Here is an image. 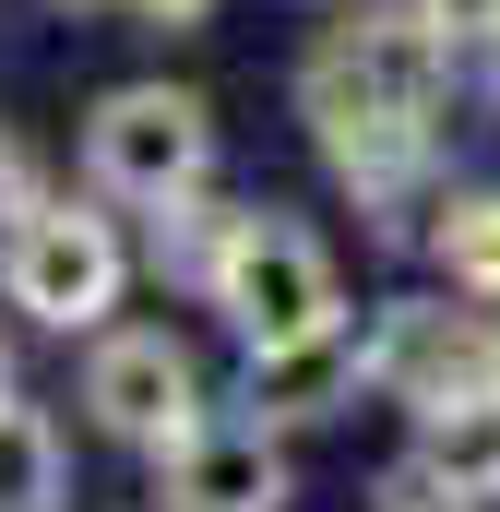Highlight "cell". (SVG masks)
I'll list each match as a JSON object with an SVG mask.
<instances>
[{
    "label": "cell",
    "instance_id": "cell-13",
    "mask_svg": "<svg viewBox=\"0 0 500 512\" xmlns=\"http://www.w3.org/2000/svg\"><path fill=\"white\" fill-rule=\"evenodd\" d=\"M417 12H429L453 48H465V36H500V0H417Z\"/></svg>",
    "mask_w": 500,
    "mask_h": 512
},
{
    "label": "cell",
    "instance_id": "cell-9",
    "mask_svg": "<svg viewBox=\"0 0 500 512\" xmlns=\"http://www.w3.org/2000/svg\"><path fill=\"white\" fill-rule=\"evenodd\" d=\"M60 477H72L60 465V429L0 393V512H60Z\"/></svg>",
    "mask_w": 500,
    "mask_h": 512
},
{
    "label": "cell",
    "instance_id": "cell-5",
    "mask_svg": "<svg viewBox=\"0 0 500 512\" xmlns=\"http://www.w3.org/2000/svg\"><path fill=\"white\" fill-rule=\"evenodd\" d=\"M370 382L405 393V405H441V393H477L500 382V322H477V310H381L370 334Z\"/></svg>",
    "mask_w": 500,
    "mask_h": 512
},
{
    "label": "cell",
    "instance_id": "cell-12",
    "mask_svg": "<svg viewBox=\"0 0 500 512\" xmlns=\"http://www.w3.org/2000/svg\"><path fill=\"white\" fill-rule=\"evenodd\" d=\"M24 215H36V155L0 131V227H24Z\"/></svg>",
    "mask_w": 500,
    "mask_h": 512
},
{
    "label": "cell",
    "instance_id": "cell-14",
    "mask_svg": "<svg viewBox=\"0 0 500 512\" xmlns=\"http://www.w3.org/2000/svg\"><path fill=\"white\" fill-rule=\"evenodd\" d=\"M143 24H203V0H131Z\"/></svg>",
    "mask_w": 500,
    "mask_h": 512
},
{
    "label": "cell",
    "instance_id": "cell-2",
    "mask_svg": "<svg viewBox=\"0 0 500 512\" xmlns=\"http://www.w3.org/2000/svg\"><path fill=\"white\" fill-rule=\"evenodd\" d=\"M203 155H215V120H203V96H179V84H120V96L84 120V179H96L108 203H167V191H191Z\"/></svg>",
    "mask_w": 500,
    "mask_h": 512
},
{
    "label": "cell",
    "instance_id": "cell-7",
    "mask_svg": "<svg viewBox=\"0 0 500 512\" xmlns=\"http://www.w3.org/2000/svg\"><path fill=\"white\" fill-rule=\"evenodd\" d=\"M358 382H370V334H358V322H322V334L250 346V405H262L274 429H310V417L358 405Z\"/></svg>",
    "mask_w": 500,
    "mask_h": 512
},
{
    "label": "cell",
    "instance_id": "cell-10",
    "mask_svg": "<svg viewBox=\"0 0 500 512\" xmlns=\"http://www.w3.org/2000/svg\"><path fill=\"white\" fill-rule=\"evenodd\" d=\"M429 251H441V274L465 298H500V191H453L441 227H429Z\"/></svg>",
    "mask_w": 500,
    "mask_h": 512
},
{
    "label": "cell",
    "instance_id": "cell-4",
    "mask_svg": "<svg viewBox=\"0 0 500 512\" xmlns=\"http://www.w3.org/2000/svg\"><path fill=\"white\" fill-rule=\"evenodd\" d=\"M84 405H96V429H120V441H143V453H167L179 429H203V417H191V405H203L191 346H179V334H108L96 370H84Z\"/></svg>",
    "mask_w": 500,
    "mask_h": 512
},
{
    "label": "cell",
    "instance_id": "cell-15",
    "mask_svg": "<svg viewBox=\"0 0 500 512\" xmlns=\"http://www.w3.org/2000/svg\"><path fill=\"white\" fill-rule=\"evenodd\" d=\"M0 393H12V370H0Z\"/></svg>",
    "mask_w": 500,
    "mask_h": 512
},
{
    "label": "cell",
    "instance_id": "cell-3",
    "mask_svg": "<svg viewBox=\"0 0 500 512\" xmlns=\"http://www.w3.org/2000/svg\"><path fill=\"white\" fill-rule=\"evenodd\" d=\"M0 286H12L24 322H48V334H96V322L120 310V239H108V215L36 203V215L12 227V251H0Z\"/></svg>",
    "mask_w": 500,
    "mask_h": 512
},
{
    "label": "cell",
    "instance_id": "cell-11",
    "mask_svg": "<svg viewBox=\"0 0 500 512\" xmlns=\"http://www.w3.org/2000/svg\"><path fill=\"white\" fill-rule=\"evenodd\" d=\"M381 512H465V501H453L429 465H393V477H381Z\"/></svg>",
    "mask_w": 500,
    "mask_h": 512
},
{
    "label": "cell",
    "instance_id": "cell-8",
    "mask_svg": "<svg viewBox=\"0 0 500 512\" xmlns=\"http://www.w3.org/2000/svg\"><path fill=\"white\" fill-rule=\"evenodd\" d=\"M429 429H417V465L453 489V501H477V489H500V382L477 393H441V405H417Z\"/></svg>",
    "mask_w": 500,
    "mask_h": 512
},
{
    "label": "cell",
    "instance_id": "cell-6",
    "mask_svg": "<svg viewBox=\"0 0 500 512\" xmlns=\"http://www.w3.org/2000/svg\"><path fill=\"white\" fill-rule=\"evenodd\" d=\"M167 512H286V453L250 429H179L167 453Z\"/></svg>",
    "mask_w": 500,
    "mask_h": 512
},
{
    "label": "cell",
    "instance_id": "cell-1",
    "mask_svg": "<svg viewBox=\"0 0 500 512\" xmlns=\"http://www.w3.org/2000/svg\"><path fill=\"white\" fill-rule=\"evenodd\" d=\"M203 298L239 322V346H286V334L346 322L334 251H322L310 227H286V215H239V227H227V251H215V274H203Z\"/></svg>",
    "mask_w": 500,
    "mask_h": 512
}]
</instances>
